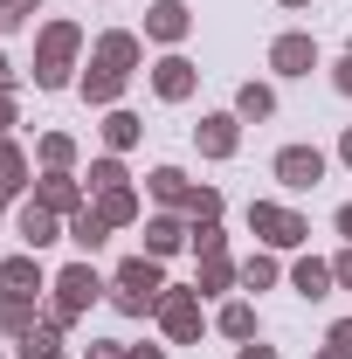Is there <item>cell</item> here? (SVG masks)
Wrapping results in <instances>:
<instances>
[{
    "label": "cell",
    "mask_w": 352,
    "mask_h": 359,
    "mask_svg": "<svg viewBox=\"0 0 352 359\" xmlns=\"http://www.w3.org/2000/svg\"><path fill=\"white\" fill-rule=\"evenodd\" d=\"M111 187H132V180H125V159H118V152L90 166V194H111Z\"/></svg>",
    "instance_id": "cell-29"
},
{
    "label": "cell",
    "mask_w": 352,
    "mask_h": 359,
    "mask_svg": "<svg viewBox=\"0 0 352 359\" xmlns=\"http://www.w3.org/2000/svg\"><path fill=\"white\" fill-rule=\"evenodd\" d=\"M55 359H62V353H55Z\"/></svg>",
    "instance_id": "cell-46"
},
{
    "label": "cell",
    "mask_w": 352,
    "mask_h": 359,
    "mask_svg": "<svg viewBox=\"0 0 352 359\" xmlns=\"http://www.w3.org/2000/svg\"><path fill=\"white\" fill-rule=\"evenodd\" d=\"M14 228H21V249H35V256H42L48 242H62V235H69V228H62V215H48L42 201H28V208L14 215Z\"/></svg>",
    "instance_id": "cell-9"
},
{
    "label": "cell",
    "mask_w": 352,
    "mask_h": 359,
    "mask_svg": "<svg viewBox=\"0 0 352 359\" xmlns=\"http://www.w3.org/2000/svg\"><path fill=\"white\" fill-rule=\"evenodd\" d=\"M0 215H7V194H0Z\"/></svg>",
    "instance_id": "cell-45"
},
{
    "label": "cell",
    "mask_w": 352,
    "mask_h": 359,
    "mask_svg": "<svg viewBox=\"0 0 352 359\" xmlns=\"http://www.w3.org/2000/svg\"><path fill=\"white\" fill-rule=\"evenodd\" d=\"M42 283H48V276H42V256H35V249H21V256H7V263H0V290H21V297H35Z\"/></svg>",
    "instance_id": "cell-14"
},
{
    "label": "cell",
    "mask_w": 352,
    "mask_h": 359,
    "mask_svg": "<svg viewBox=\"0 0 352 359\" xmlns=\"http://www.w3.org/2000/svg\"><path fill=\"white\" fill-rule=\"evenodd\" d=\"M132 359H166V353H159V346H132Z\"/></svg>",
    "instance_id": "cell-42"
},
{
    "label": "cell",
    "mask_w": 352,
    "mask_h": 359,
    "mask_svg": "<svg viewBox=\"0 0 352 359\" xmlns=\"http://www.w3.org/2000/svg\"><path fill=\"white\" fill-rule=\"evenodd\" d=\"M0 90H14V62L7 55H0Z\"/></svg>",
    "instance_id": "cell-41"
},
{
    "label": "cell",
    "mask_w": 352,
    "mask_h": 359,
    "mask_svg": "<svg viewBox=\"0 0 352 359\" xmlns=\"http://www.w3.org/2000/svg\"><path fill=\"white\" fill-rule=\"evenodd\" d=\"M69 242H76L83 256H97V249L111 242V222H104L97 208H83V215H69Z\"/></svg>",
    "instance_id": "cell-20"
},
{
    "label": "cell",
    "mask_w": 352,
    "mask_h": 359,
    "mask_svg": "<svg viewBox=\"0 0 352 359\" xmlns=\"http://www.w3.org/2000/svg\"><path fill=\"white\" fill-rule=\"evenodd\" d=\"M97 62H104V69H125V76H132L138 62H145V42H138V35H125V28H111V35H97Z\"/></svg>",
    "instance_id": "cell-13"
},
{
    "label": "cell",
    "mask_w": 352,
    "mask_h": 359,
    "mask_svg": "<svg viewBox=\"0 0 352 359\" xmlns=\"http://www.w3.org/2000/svg\"><path fill=\"white\" fill-rule=\"evenodd\" d=\"M332 283H339V276H332V263H318V256H304V263L290 269V290H297V297H332Z\"/></svg>",
    "instance_id": "cell-19"
},
{
    "label": "cell",
    "mask_w": 352,
    "mask_h": 359,
    "mask_svg": "<svg viewBox=\"0 0 352 359\" xmlns=\"http://www.w3.org/2000/svg\"><path fill=\"white\" fill-rule=\"evenodd\" d=\"M145 187H152V201H159V208H187V194H194V180L180 173V166H152Z\"/></svg>",
    "instance_id": "cell-18"
},
{
    "label": "cell",
    "mask_w": 352,
    "mask_h": 359,
    "mask_svg": "<svg viewBox=\"0 0 352 359\" xmlns=\"http://www.w3.org/2000/svg\"><path fill=\"white\" fill-rule=\"evenodd\" d=\"M83 359H132V346H118V339H104V346H90Z\"/></svg>",
    "instance_id": "cell-35"
},
{
    "label": "cell",
    "mask_w": 352,
    "mask_h": 359,
    "mask_svg": "<svg viewBox=\"0 0 352 359\" xmlns=\"http://www.w3.org/2000/svg\"><path fill=\"white\" fill-rule=\"evenodd\" d=\"M332 83H339V97H352V55H339V69H332Z\"/></svg>",
    "instance_id": "cell-37"
},
{
    "label": "cell",
    "mask_w": 352,
    "mask_h": 359,
    "mask_svg": "<svg viewBox=\"0 0 352 359\" xmlns=\"http://www.w3.org/2000/svg\"><path fill=\"white\" fill-rule=\"evenodd\" d=\"M118 97H125V69H104V62H90V69H83V104H97V111H118Z\"/></svg>",
    "instance_id": "cell-15"
},
{
    "label": "cell",
    "mask_w": 352,
    "mask_h": 359,
    "mask_svg": "<svg viewBox=\"0 0 352 359\" xmlns=\"http://www.w3.org/2000/svg\"><path fill=\"white\" fill-rule=\"evenodd\" d=\"M152 318L166 325V339H173V346H194V339H201V290H166Z\"/></svg>",
    "instance_id": "cell-5"
},
{
    "label": "cell",
    "mask_w": 352,
    "mask_h": 359,
    "mask_svg": "<svg viewBox=\"0 0 352 359\" xmlns=\"http://www.w3.org/2000/svg\"><path fill=\"white\" fill-rule=\"evenodd\" d=\"M48 290H55V304H48V318H55V325H76V318H83L90 304L104 297V276H97L90 263H69L62 276H55V283H48Z\"/></svg>",
    "instance_id": "cell-3"
},
{
    "label": "cell",
    "mask_w": 352,
    "mask_h": 359,
    "mask_svg": "<svg viewBox=\"0 0 352 359\" xmlns=\"http://www.w3.org/2000/svg\"><path fill=\"white\" fill-rule=\"evenodd\" d=\"M97 215H104L111 228L138 222V194H132V187H111V194H97Z\"/></svg>",
    "instance_id": "cell-25"
},
{
    "label": "cell",
    "mask_w": 352,
    "mask_h": 359,
    "mask_svg": "<svg viewBox=\"0 0 352 359\" xmlns=\"http://www.w3.org/2000/svg\"><path fill=\"white\" fill-rule=\"evenodd\" d=\"M201 152H208V159H235V145H242V118H235V111H215V118H201Z\"/></svg>",
    "instance_id": "cell-11"
},
{
    "label": "cell",
    "mask_w": 352,
    "mask_h": 359,
    "mask_svg": "<svg viewBox=\"0 0 352 359\" xmlns=\"http://www.w3.org/2000/svg\"><path fill=\"white\" fill-rule=\"evenodd\" d=\"M138 132H145V125H138L132 111H104V145H111V152H132Z\"/></svg>",
    "instance_id": "cell-26"
},
{
    "label": "cell",
    "mask_w": 352,
    "mask_h": 359,
    "mask_svg": "<svg viewBox=\"0 0 352 359\" xmlns=\"http://www.w3.org/2000/svg\"><path fill=\"white\" fill-rule=\"evenodd\" d=\"M249 228L263 235L269 249H297V242H311V222L297 215V208H283V201H249Z\"/></svg>",
    "instance_id": "cell-4"
},
{
    "label": "cell",
    "mask_w": 352,
    "mask_h": 359,
    "mask_svg": "<svg viewBox=\"0 0 352 359\" xmlns=\"http://www.w3.org/2000/svg\"><path fill=\"white\" fill-rule=\"evenodd\" d=\"M339 235H346V242H352V201H346V208H339Z\"/></svg>",
    "instance_id": "cell-40"
},
{
    "label": "cell",
    "mask_w": 352,
    "mask_h": 359,
    "mask_svg": "<svg viewBox=\"0 0 352 359\" xmlns=\"http://www.w3.org/2000/svg\"><path fill=\"white\" fill-rule=\"evenodd\" d=\"M276 276H283V269H276V256H249V263H242V290H269Z\"/></svg>",
    "instance_id": "cell-30"
},
{
    "label": "cell",
    "mask_w": 352,
    "mask_h": 359,
    "mask_svg": "<svg viewBox=\"0 0 352 359\" xmlns=\"http://www.w3.org/2000/svg\"><path fill=\"white\" fill-rule=\"evenodd\" d=\"M332 276H339V283H346V290H352V242H346V249H339V256H332Z\"/></svg>",
    "instance_id": "cell-36"
},
{
    "label": "cell",
    "mask_w": 352,
    "mask_h": 359,
    "mask_svg": "<svg viewBox=\"0 0 352 359\" xmlns=\"http://www.w3.org/2000/svg\"><path fill=\"white\" fill-rule=\"evenodd\" d=\"M339 159H346V166H352V132H346V138H339Z\"/></svg>",
    "instance_id": "cell-43"
},
{
    "label": "cell",
    "mask_w": 352,
    "mask_h": 359,
    "mask_svg": "<svg viewBox=\"0 0 352 359\" xmlns=\"http://www.w3.org/2000/svg\"><path fill=\"white\" fill-rule=\"evenodd\" d=\"M318 359H352V318H339V325L325 332V353Z\"/></svg>",
    "instance_id": "cell-33"
},
{
    "label": "cell",
    "mask_w": 352,
    "mask_h": 359,
    "mask_svg": "<svg viewBox=\"0 0 352 359\" xmlns=\"http://www.w3.org/2000/svg\"><path fill=\"white\" fill-rule=\"evenodd\" d=\"M42 166L48 173H69V166H76V138L69 132H42Z\"/></svg>",
    "instance_id": "cell-27"
},
{
    "label": "cell",
    "mask_w": 352,
    "mask_h": 359,
    "mask_svg": "<svg viewBox=\"0 0 352 359\" xmlns=\"http://www.w3.org/2000/svg\"><path fill=\"white\" fill-rule=\"evenodd\" d=\"M269 69H276V76H311V69H318V42H311V35H276V42H269Z\"/></svg>",
    "instance_id": "cell-8"
},
{
    "label": "cell",
    "mask_w": 352,
    "mask_h": 359,
    "mask_svg": "<svg viewBox=\"0 0 352 359\" xmlns=\"http://www.w3.org/2000/svg\"><path fill=\"white\" fill-rule=\"evenodd\" d=\"M35 7H42V0H0V35H14V28H21Z\"/></svg>",
    "instance_id": "cell-34"
},
{
    "label": "cell",
    "mask_w": 352,
    "mask_h": 359,
    "mask_svg": "<svg viewBox=\"0 0 352 359\" xmlns=\"http://www.w3.org/2000/svg\"><path fill=\"white\" fill-rule=\"evenodd\" d=\"M235 359H276V346H263V339H249V346H242Z\"/></svg>",
    "instance_id": "cell-38"
},
{
    "label": "cell",
    "mask_w": 352,
    "mask_h": 359,
    "mask_svg": "<svg viewBox=\"0 0 352 359\" xmlns=\"http://www.w3.org/2000/svg\"><path fill=\"white\" fill-rule=\"evenodd\" d=\"M187 235H194V228L180 222V215H152V222H145V256H173Z\"/></svg>",
    "instance_id": "cell-16"
},
{
    "label": "cell",
    "mask_w": 352,
    "mask_h": 359,
    "mask_svg": "<svg viewBox=\"0 0 352 359\" xmlns=\"http://www.w3.org/2000/svg\"><path fill=\"white\" fill-rule=\"evenodd\" d=\"M14 353H21V359H55V353H62V325H55V318H35V325L21 332Z\"/></svg>",
    "instance_id": "cell-17"
},
{
    "label": "cell",
    "mask_w": 352,
    "mask_h": 359,
    "mask_svg": "<svg viewBox=\"0 0 352 359\" xmlns=\"http://www.w3.org/2000/svg\"><path fill=\"white\" fill-rule=\"evenodd\" d=\"M21 187H28V152H21V145H14V138L0 132V194H7V201H14V194H21Z\"/></svg>",
    "instance_id": "cell-21"
},
{
    "label": "cell",
    "mask_w": 352,
    "mask_h": 359,
    "mask_svg": "<svg viewBox=\"0 0 352 359\" xmlns=\"http://www.w3.org/2000/svg\"><path fill=\"white\" fill-rule=\"evenodd\" d=\"M276 7H311V0H276Z\"/></svg>",
    "instance_id": "cell-44"
},
{
    "label": "cell",
    "mask_w": 352,
    "mask_h": 359,
    "mask_svg": "<svg viewBox=\"0 0 352 359\" xmlns=\"http://www.w3.org/2000/svg\"><path fill=\"white\" fill-rule=\"evenodd\" d=\"M215 325H221V332H228V339H242V346L256 339V311H249L242 297H235V304H221V318H215Z\"/></svg>",
    "instance_id": "cell-28"
},
{
    "label": "cell",
    "mask_w": 352,
    "mask_h": 359,
    "mask_svg": "<svg viewBox=\"0 0 352 359\" xmlns=\"http://www.w3.org/2000/svg\"><path fill=\"white\" fill-rule=\"evenodd\" d=\"M152 90H159L166 104H187V97L201 90V69H194L187 55H159V62H152Z\"/></svg>",
    "instance_id": "cell-7"
},
{
    "label": "cell",
    "mask_w": 352,
    "mask_h": 359,
    "mask_svg": "<svg viewBox=\"0 0 352 359\" xmlns=\"http://www.w3.org/2000/svg\"><path fill=\"white\" fill-rule=\"evenodd\" d=\"M201 256H228V235H221V222H194V235H187Z\"/></svg>",
    "instance_id": "cell-31"
},
{
    "label": "cell",
    "mask_w": 352,
    "mask_h": 359,
    "mask_svg": "<svg viewBox=\"0 0 352 359\" xmlns=\"http://www.w3.org/2000/svg\"><path fill=\"white\" fill-rule=\"evenodd\" d=\"M276 180H283L290 194H311V187L325 180V152H318V145H283V152H276Z\"/></svg>",
    "instance_id": "cell-6"
},
{
    "label": "cell",
    "mask_w": 352,
    "mask_h": 359,
    "mask_svg": "<svg viewBox=\"0 0 352 359\" xmlns=\"http://www.w3.org/2000/svg\"><path fill=\"white\" fill-rule=\"evenodd\" d=\"M14 125V90H0V132Z\"/></svg>",
    "instance_id": "cell-39"
},
{
    "label": "cell",
    "mask_w": 352,
    "mask_h": 359,
    "mask_svg": "<svg viewBox=\"0 0 352 359\" xmlns=\"http://www.w3.org/2000/svg\"><path fill=\"white\" fill-rule=\"evenodd\" d=\"M28 325H35V297H21V290H0V332H14V339H21Z\"/></svg>",
    "instance_id": "cell-24"
},
{
    "label": "cell",
    "mask_w": 352,
    "mask_h": 359,
    "mask_svg": "<svg viewBox=\"0 0 352 359\" xmlns=\"http://www.w3.org/2000/svg\"><path fill=\"white\" fill-rule=\"evenodd\" d=\"M187 215H194V222H221V194L215 187H194V194H187Z\"/></svg>",
    "instance_id": "cell-32"
},
{
    "label": "cell",
    "mask_w": 352,
    "mask_h": 359,
    "mask_svg": "<svg viewBox=\"0 0 352 359\" xmlns=\"http://www.w3.org/2000/svg\"><path fill=\"white\" fill-rule=\"evenodd\" d=\"M35 201H42L48 215H83V187H76L69 173H42L35 180Z\"/></svg>",
    "instance_id": "cell-12"
},
{
    "label": "cell",
    "mask_w": 352,
    "mask_h": 359,
    "mask_svg": "<svg viewBox=\"0 0 352 359\" xmlns=\"http://www.w3.org/2000/svg\"><path fill=\"white\" fill-rule=\"evenodd\" d=\"M145 35L173 48V42H187V35H194V14H187L180 0H152V7H145Z\"/></svg>",
    "instance_id": "cell-10"
},
{
    "label": "cell",
    "mask_w": 352,
    "mask_h": 359,
    "mask_svg": "<svg viewBox=\"0 0 352 359\" xmlns=\"http://www.w3.org/2000/svg\"><path fill=\"white\" fill-rule=\"evenodd\" d=\"M159 297H166L159 256H132V263H118V290H111V304H118L125 318H145V311H159Z\"/></svg>",
    "instance_id": "cell-2"
},
{
    "label": "cell",
    "mask_w": 352,
    "mask_h": 359,
    "mask_svg": "<svg viewBox=\"0 0 352 359\" xmlns=\"http://www.w3.org/2000/svg\"><path fill=\"white\" fill-rule=\"evenodd\" d=\"M228 283H242V263H228V256H201V297H215V290H228Z\"/></svg>",
    "instance_id": "cell-23"
},
{
    "label": "cell",
    "mask_w": 352,
    "mask_h": 359,
    "mask_svg": "<svg viewBox=\"0 0 352 359\" xmlns=\"http://www.w3.org/2000/svg\"><path fill=\"white\" fill-rule=\"evenodd\" d=\"M76 48H83V28H76V21H48L42 42H35V90H62L69 83Z\"/></svg>",
    "instance_id": "cell-1"
},
{
    "label": "cell",
    "mask_w": 352,
    "mask_h": 359,
    "mask_svg": "<svg viewBox=\"0 0 352 359\" xmlns=\"http://www.w3.org/2000/svg\"><path fill=\"white\" fill-rule=\"evenodd\" d=\"M235 118H256V125L276 118V90H269V83H242V90H235Z\"/></svg>",
    "instance_id": "cell-22"
}]
</instances>
